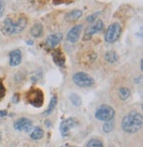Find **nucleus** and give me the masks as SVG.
<instances>
[{
    "label": "nucleus",
    "instance_id": "f8f14e48",
    "mask_svg": "<svg viewBox=\"0 0 143 147\" xmlns=\"http://www.w3.org/2000/svg\"><path fill=\"white\" fill-rule=\"evenodd\" d=\"M10 57V65L14 67V66L19 65L21 63L22 60V56H21V52L20 49H14L12 51L10 52L9 54Z\"/></svg>",
    "mask_w": 143,
    "mask_h": 147
},
{
    "label": "nucleus",
    "instance_id": "9b49d317",
    "mask_svg": "<svg viewBox=\"0 0 143 147\" xmlns=\"http://www.w3.org/2000/svg\"><path fill=\"white\" fill-rule=\"evenodd\" d=\"M63 39V34L61 33H56V34H52L47 37L46 39V44L49 47V48H55L56 46H58Z\"/></svg>",
    "mask_w": 143,
    "mask_h": 147
},
{
    "label": "nucleus",
    "instance_id": "6e6552de",
    "mask_svg": "<svg viewBox=\"0 0 143 147\" xmlns=\"http://www.w3.org/2000/svg\"><path fill=\"white\" fill-rule=\"evenodd\" d=\"M103 26H104V24H103V21L102 20H96L93 25H91L87 28L84 36H83V40L84 41H88V40L92 38L94 34L102 31L103 29Z\"/></svg>",
    "mask_w": 143,
    "mask_h": 147
},
{
    "label": "nucleus",
    "instance_id": "c85d7f7f",
    "mask_svg": "<svg viewBox=\"0 0 143 147\" xmlns=\"http://www.w3.org/2000/svg\"><path fill=\"white\" fill-rule=\"evenodd\" d=\"M27 43H28V45H33V44H34V42H33V41H28Z\"/></svg>",
    "mask_w": 143,
    "mask_h": 147
},
{
    "label": "nucleus",
    "instance_id": "f257e3e1",
    "mask_svg": "<svg viewBox=\"0 0 143 147\" xmlns=\"http://www.w3.org/2000/svg\"><path fill=\"white\" fill-rule=\"evenodd\" d=\"M143 124L142 115L138 112H131L127 114L121 122V128L124 131L133 134L138 132Z\"/></svg>",
    "mask_w": 143,
    "mask_h": 147
},
{
    "label": "nucleus",
    "instance_id": "1a4fd4ad",
    "mask_svg": "<svg viewBox=\"0 0 143 147\" xmlns=\"http://www.w3.org/2000/svg\"><path fill=\"white\" fill-rule=\"evenodd\" d=\"M14 127L16 130L28 132L33 128V122L27 117H20L14 122Z\"/></svg>",
    "mask_w": 143,
    "mask_h": 147
},
{
    "label": "nucleus",
    "instance_id": "412c9836",
    "mask_svg": "<svg viewBox=\"0 0 143 147\" xmlns=\"http://www.w3.org/2000/svg\"><path fill=\"white\" fill-rule=\"evenodd\" d=\"M86 147H103V143L98 138H92L87 142Z\"/></svg>",
    "mask_w": 143,
    "mask_h": 147
},
{
    "label": "nucleus",
    "instance_id": "20e7f679",
    "mask_svg": "<svg viewBox=\"0 0 143 147\" xmlns=\"http://www.w3.org/2000/svg\"><path fill=\"white\" fill-rule=\"evenodd\" d=\"M95 116L97 120L102 122H107L113 120L115 116V110L108 105H102L96 110Z\"/></svg>",
    "mask_w": 143,
    "mask_h": 147
},
{
    "label": "nucleus",
    "instance_id": "f3484780",
    "mask_svg": "<svg viewBox=\"0 0 143 147\" xmlns=\"http://www.w3.org/2000/svg\"><path fill=\"white\" fill-rule=\"evenodd\" d=\"M57 103H58L57 96H53L52 98H51V100H50V102H49V107H48L47 110L43 113V115H49V114L52 113V112L54 111L55 108H56Z\"/></svg>",
    "mask_w": 143,
    "mask_h": 147
},
{
    "label": "nucleus",
    "instance_id": "5701e85b",
    "mask_svg": "<svg viewBox=\"0 0 143 147\" xmlns=\"http://www.w3.org/2000/svg\"><path fill=\"white\" fill-rule=\"evenodd\" d=\"M99 14H100V11L97 12V13H94V14H91V15L87 16V22H93V21H95L96 19L97 18V16H98Z\"/></svg>",
    "mask_w": 143,
    "mask_h": 147
},
{
    "label": "nucleus",
    "instance_id": "a211bd4d",
    "mask_svg": "<svg viewBox=\"0 0 143 147\" xmlns=\"http://www.w3.org/2000/svg\"><path fill=\"white\" fill-rule=\"evenodd\" d=\"M130 95H131V91L127 87H120L119 90V96L122 100H126Z\"/></svg>",
    "mask_w": 143,
    "mask_h": 147
},
{
    "label": "nucleus",
    "instance_id": "393cba45",
    "mask_svg": "<svg viewBox=\"0 0 143 147\" xmlns=\"http://www.w3.org/2000/svg\"><path fill=\"white\" fill-rule=\"evenodd\" d=\"M72 0H53L54 5H62V4H69Z\"/></svg>",
    "mask_w": 143,
    "mask_h": 147
},
{
    "label": "nucleus",
    "instance_id": "2eb2a0df",
    "mask_svg": "<svg viewBox=\"0 0 143 147\" xmlns=\"http://www.w3.org/2000/svg\"><path fill=\"white\" fill-rule=\"evenodd\" d=\"M43 33V28L42 24H40V23L35 24L30 28V34L35 38H38V37L42 36Z\"/></svg>",
    "mask_w": 143,
    "mask_h": 147
},
{
    "label": "nucleus",
    "instance_id": "7ed1b4c3",
    "mask_svg": "<svg viewBox=\"0 0 143 147\" xmlns=\"http://www.w3.org/2000/svg\"><path fill=\"white\" fill-rule=\"evenodd\" d=\"M26 100L35 108H42L44 102L43 92L37 87L30 88L25 94Z\"/></svg>",
    "mask_w": 143,
    "mask_h": 147
},
{
    "label": "nucleus",
    "instance_id": "aec40b11",
    "mask_svg": "<svg viewBox=\"0 0 143 147\" xmlns=\"http://www.w3.org/2000/svg\"><path fill=\"white\" fill-rule=\"evenodd\" d=\"M115 128V123L113 120H110V121H107L105 122V123H103L102 125V129L106 133H110Z\"/></svg>",
    "mask_w": 143,
    "mask_h": 147
},
{
    "label": "nucleus",
    "instance_id": "f03ea898",
    "mask_svg": "<svg viewBox=\"0 0 143 147\" xmlns=\"http://www.w3.org/2000/svg\"><path fill=\"white\" fill-rule=\"evenodd\" d=\"M28 20L25 17H20L17 21H14L10 18H6L1 24L0 29L5 34L12 35L21 33L27 26Z\"/></svg>",
    "mask_w": 143,
    "mask_h": 147
},
{
    "label": "nucleus",
    "instance_id": "cd10ccee",
    "mask_svg": "<svg viewBox=\"0 0 143 147\" xmlns=\"http://www.w3.org/2000/svg\"><path fill=\"white\" fill-rule=\"evenodd\" d=\"M60 147H73V145H71V144H64L61 145Z\"/></svg>",
    "mask_w": 143,
    "mask_h": 147
},
{
    "label": "nucleus",
    "instance_id": "dca6fc26",
    "mask_svg": "<svg viewBox=\"0 0 143 147\" xmlns=\"http://www.w3.org/2000/svg\"><path fill=\"white\" fill-rule=\"evenodd\" d=\"M44 135V131L41 127H35L34 129V130L31 132L30 134V138L33 140H40L43 138Z\"/></svg>",
    "mask_w": 143,
    "mask_h": 147
},
{
    "label": "nucleus",
    "instance_id": "423d86ee",
    "mask_svg": "<svg viewBox=\"0 0 143 147\" xmlns=\"http://www.w3.org/2000/svg\"><path fill=\"white\" fill-rule=\"evenodd\" d=\"M121 34V26L119 23L111 24L105 32L104 40L108 43H113L119 39Z\"/></svg>",
    "mask_w": 143,
    "mask_h": 147
},
{
    "label": "nucleus",
    "instance_id": "9d476101",
    "mask_svg": "<svg viewBox=\"0 0 143 147\" xmlns=\"http://www.w3.org/2000/svg\"><path fill=\"white\" fill-rule=\"evenodd\" d=\"M82 29H83V26L81 24L74 26L67 34V41L72 42V43L77 42L78 40L80 39Z\"/></svg>",
    "mask_w": 143,
    "mask_h": 147
},
{
    "label": "nucleus",
    "instance_id": "4468645a",
    "mask_svg": "<svg viewBox=\"0 0 143 147\" xmlns=\"http://www.w3.org/2000/svg\"><path fill=\"white\" fill-rule=\"evenodd\" d=\"M83 15V12L81 10H73L71 11H69L68 13H66V21H69V22H73V21H76L79 20L81 16Z\"/></svg>",
    "mask_w": 143,
    "mask_h": 147
},
{
    "label": "nucleus",
    "instance_id": "39448f33",
    "mask_svg": "<svg viewBox=\"0 0 143 147\" xmlns=\"http://www.w3.org/2000/svg\"><path fill=\"white\" fill-rule=\"evenodd\" d=\"M73 81L80 87H91L95 84L94 78L86 72H77L73 76Z\"/></svg>",
    "mask_w": 143,
    "mask_h": 147
},
{
    "label": "nucleus",
    "instance_id": "0eeeda50",
    "mask_svg": "<svg viewBox=\"0 0 143 147\" xmlns=\"http://www.w3.org/2000/svg\"><path fill=\"white\" fill-rule=\"evenodd\" d=\"M79 125V122L76 118L73 117H70L67 119H64V121L61 122L60 123V132L61 135L64 138H66L69 136L70 130L75 127H77Z\"/></svg>",
    "mask_w": 143,
    "mask_h": 147
},
{
    "label": "nucleus",
    "instance_id": "a878e982",
    "mask_svg": "<svg viewBox=\"0 0 143 147\" xmlns=\"http://www.w3.org/2000/svg\"><path fill=\"white\" fill-rule=\"evenodd\" d=\"M5 88L4 86V85L0 82V99L5 96Z\"/></svg>",
    "mask_w": 143,
    "mask_h": 147
},
{
    "label": "nucleus",
    "instance_id": "b1692460",
    "mask_svg": "<svg viewBox=\"0 0 143 147\" xmlns=\"http://www.w3.org/2000/svg\"><path fill=\"white\" fill-rule=\"evenodd\" d=\"M5 9V0H0V18L3 16Z\"/></svg>",
    "mask_w": 143,
    "mask_h": 147
},
{
    "label": "nucleus",
    "instance_id": "ddd939ff",
    "mask_svg": "<svg viewBox=\"0 0 143 147\" xmlns=\"http://www.w3.org/2000/svg\"><path fill=\"white\" fill-rule=\"evenodd\" d=\"M53 61L57 65L59 66V67H64V63H66V58H64V56L63 54L62 50L56 49L53 52Z\"/></svg>",
    "mask_w": 143,
    "mask_h": 147
},
{
    "label": "nucleus",
    "instance_id": "7c9ffc66",
    "mask_svg": "<svg viewBox=\"0 0 143 147\" xmlns=\"http://www.w3.org/2000/svg\"><path fill=\"white\" fill-rule=\"evenodd\" d=\"M1 138H2V134H1V132H0V142H1Z\"/></svg>",
    "mask_w": 143,
    "mask_h": 147
},
{
    "label": "nucleus",
    "instance_id": "6ab92c4d",
    "mask_svg": "<svg viewBox=\"0 0 143 147\" xmlns=\"http://www.w3.org/2000/svg\"><path fill=\"white\" fill-rule=\"evenodd\" d=\"M105 60L110 63H113L119 60V56L114 51H109L105 54Z\"/></svg>",
    "mask_w": 143,
    "mask_h": 147
},
{
    "label": "nucleus",
    "instance_id": "bb28decb",
    "mask_svg": "<svg viewBox=\"0 0 143 147\" xmlns=\"http://www.w3.org/2000/svg\"><path fill=\"white\" fill-rule=\"evenodd\" d=\"M7 115V111L5 110H0V117H5Z\"/></svg>",
    "mask_w": 143,
    "mask_h": 147
},
{
    "label": "nucleus",
    "instance_id": "c756f323",
    "mask_svg": "<svg viewBox=\"0 0 143 147\" xmlns=\"http://www.w3.org/2000/svg\"><path fill=\"white\" fill-rule=\"evenodd\" d=\"M140 69L142 70V60L140 61Z\"/></svg>",
    "mask_w": 143,
    "mask_h": 147
},
{
    "label": "nucleus",
    "instance_id": "4be33fe9",
    "mask_svg": "<svg viewBox=\"0 0 143 147\" xmlns=\"http://www.w3.org/2000/svg\"><path fill=\"white\" fill-rule=\"evenodd\" d=\"M70 100L73 102V105L75 106H81V99L79 95L77 94H72L70 96Z\"/></svg>",
    "mask_w": 143,
    "mask_h": 147
}]
</instances>
